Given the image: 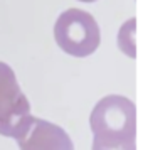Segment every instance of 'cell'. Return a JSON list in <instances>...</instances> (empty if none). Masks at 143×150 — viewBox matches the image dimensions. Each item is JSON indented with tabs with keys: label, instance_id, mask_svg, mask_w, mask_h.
Instances as JSON below:
<instances>
[{
	"label": "cell",
	"instance_id": "6da1fadb",
	"mask_svg": "<svg viewBox=\"0 0 143 150\" xmlns=\"http://www.w3.org/2000/svg\"><path fill=\"white\" fill-rule=\"evenodd\" d=\"M89 125L94 138L130 140L136 138V106L126 96L108 95L96 103Z\"/></svg>",
	"mask_w": 143,
	"mask_h": 150
},
{
	"label": "cell",
	"instance_id": "7a4b0ae2",
	"mask_svg": "<svg viewBox=\"0 0 143 150\" xmlns=\"http://www.w3.org/2000/svg\"><path fill=\"white\" fill-rule=\"evenodd\" d=\"M34 122L30 103L22 93L14 69L0 62V135L20 138Z\"/></svg>",
	"mask_w": 143,
	"mask_h": 150
},
{
	"label": "cell",
	"instance_id": "3957f363",
	"mask_svg": "<svg viewBox=\"0 0 143 150\" xmlns=\"http://www.w3.org/2000/svg\"><path fill=\"white\" fill-rule=\"evenodd\" d=\"M54 37L57 46L74 57H86L93 54L101 41L94 17L79 8H68L57 17Z\"/></svg>",
	"mask_w": 143,
	"mask_h": 150
},
{
	"label": "cell",
	"instance_id": "277c9868",
	"mask_svg": "<svg viewBox=\"0 0 143 150\" xmlns=\"http://www.w3.org/2000/svg\"><path fill=\"white\" fill-rule=\"evenodd\" d=\"M20 150H74L69 135L54 123L34 118L30 128L17 138Z\"/></svg>",
	"mask_w": 143,
	"mask_h": 150
},
{
	"label": "cell",
	"instance_id": "5b68a950",
	"mask_svg": "<svg viewBox=\"0 0 143 150\" xmlns=\"http://www.w3.org/2000/svg\"><path fill=\"white\" fill-rule=\"evenodd\" d=\"M93 150H136V138L130 140H93Z\"/></svg>",
	"mask_w": 143,
	"mask_h": 150
},
{
	"label": "cell",
	"instance_id": "8992f818",
	"mask_svg": "<svg viewBox=\"0 0 143 150\" xmlns=\"http://www.w3.org/2000/svg\"><path fill=\"white\" fill-rule=\"evenodd\" d=\"M79 2H84V4H89V2H96V0H79Z\"/></svg>",
	"mask_w": 143,
	"mask_h": 150
}]
</instances>
